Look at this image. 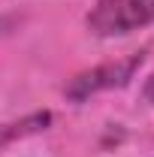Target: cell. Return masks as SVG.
Segmentation results:
<instances>
[{
  "mask_svg": "<svg viewBox=\"0 0 154 157\" xmlns=\"http://www.w3.org/2000/svg\"><path fill=\"white\" fill-rule=\"evenodd\" d=\"M154 21V0H97L85 24L94 36H127Z\"/></svg>",
  "mask_w": 154,
  "mask_h": 157,
  "instance_id": "obj_1",
  "label": "cell"
},
{
  "mask_svg": "<svg viewBox=\"0 0 154 157\" xmlns=\"http://www.w3.org/2000/svg\"><path fill=\"white\" fill-rule=\"evenodd\" d=\"M0 27H3V21H0Z\"/></svg>",
  "mask_w": 154,
  "mask_h": 157,
  "instance_id": "obj_4",
  "label": "cell"
},
{
  "mask_svg": "<svg viewBox=\"0 0 154 157\" xmlns=\"http://www.w3.org/2000/svg\"><path fill=\"white\" fill-rule=\"evenodd\" d=\"M142 60H145V52H133V55H127V58L106 60V63H97L91 70H82V73H76V76L67 82L64 94L73 100V103H82V100L94 97L100 91L121 88V85H127V82L133 78V73L142 67Z\"/></svg>",
  "mask_w": 154,
  "mask_h": 157,
  "instance_id": "obj_2",
  "label": "cell"
},
{
  "mask_svg": "<svg viewBox=\"0 0 154 157\" xmlns=\"http://www.w3.org/2000/svg\"><path fill=\"white\" fill-rule=\"evenodd\" d=\"M142 97L148 100V103H154V73L148 76V82H145V88H142Z\"/></svg>",
  "mask_w": 154,
  "mask_h": 157,
  "instance_id": "obj_3",
  "label": "cell"
}]
</instances>
